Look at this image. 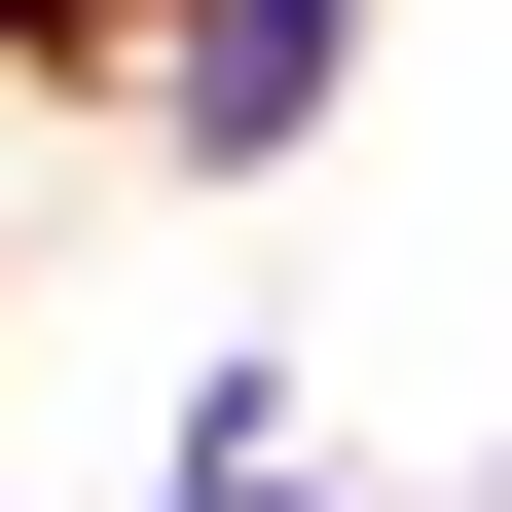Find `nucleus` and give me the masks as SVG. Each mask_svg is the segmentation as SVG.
Returning a JSON list of instances; mask_svg holds the SVG:
<instances>
[{
  "label": "nucleus",
  "mask_w": 512,
  "mask_h": 512,
  "mask_svg": "<svg viewBox=\"0 0 512 512\" xmlns=\"http://www.w3.org/2000/svg\"><path fill=\"white\" fill-rule=\"evenodd\" d=\"M220 110H330V0H220Z\"/></svg>",
  "instance_id": "nucleus-1"
},
{
  "label": "nucleus",
  "mask_w": 512,
  "mask_h": 512,
  "mask_svg": "<svg viewBox=\"0 0 512 512\" xmlns=\"http://www.w3.org/2000/svg\"><path fill=\"white\" fill-rule=\"evenodd\" d=\"M183 512H330V476H293V439H183Z\"/></svg>",
  "instance_id": "nucleus-2"
}]
</instances>
